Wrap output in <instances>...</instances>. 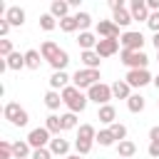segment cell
I'll use <instances>...</instances> for the list:
<instances>
[{"label": "cell", "instance_id": "cell-1", "mask_svg": "<svg viewBox=\"0 0 159 159\" xmlns=\"http://www.w3.org/2000/svg\"><path fill=\"white\" fill-rule=\"evenodd\" d=\"M60 94H62V102H65V104L70 107V112H82V109L87 107V102H89V99H87V97L82 94V89H77L75 84L65 87V89H62Z\"/></svg>", "mask_w": 159, "mask_h": 159}, {"label": "cell", "instance_id": "cell-2", "mask_svg": "<svg viewBox=\"0 0 159 159\" xmlns=\"http://www.w3.org/2000/svg\"><path fill=\"white\" fill-rule=\"evenodd\" d=\"M2 117L10 122V124H15V127H25L27 122H30V117H27V112L17 104V102H7L5 107H2Z\"/></svg>", "mask_w": 159, "mask_h": 159}, {"label": "cell", "instance_id": "cell-3", "mask_svg": "<svg viewBox=\"0 0 159 159\" xmlns=\"http://www.w3.org/2000/svg\"><path fill=\"white\" fill-rule=\"evenodd\" d=\"M72 82H75L77 89H89V87L99 84V70H87V67H82V70L75 72Z\"/></svg>", "mask_w": 159, "mask_h": 159}, {"label": "cell", "instance_id": "cell-4", "mask_svg": "<svg viewBox=\"0 0 159 159\" xmlns=\"http://www.w3.org/2000/svg\"><path fill=\"white\" fill-rule=\"evenodd\" d=\"M87 99L97 102L99 107H102V104H109V99H112V84H104V82H99V84L89 87V89H87Z\"/></svg>", "mask_w": 159, "mask_h": 159}, {"label": "cell", "instance_id": "cell-5", "mask_svg": "<svg viewBox=\"0 0 159 159\" xmlns=\"http://www.w3.org/2000/svg\"><path fill=\"white\" fill-rule=\"evenodd\" d=\"M119 42H122V50L142 52V47H144V35H142V32H134V30H127V32L119 37Z\"/></svg>", "mask_w": 159, "mask_h": 159}, {"label": "cell", "instance_id": "cell-6", "mask_svg": "<svg viewBox=\"0 0 159 159\" xmlns=\"http://www.w3.org/2000/svg\"><path fill=\"white\" fill-rule=\"evenodd\" d=\"M122 62H124L129 70H147L149 57H147L144 52H129V50H122Z\"/></svg>", "mask_w": 159, "mask_h": 159}, {"label": "cell", "instance_id": "cell-7", "mask_svg": "<svg viewBox=\"0 0 159 159\" xmlns=\"http://www.w3.org/2000/svg\"><path fill=\"white\" fill-rule=\"evenodd\" d=\"M97 35H99V40H117L119 37V25L114 20H99L97 22Z\"/></svg>", "mask_w": 159, "mask_h": 159}, {"label": "cell", "instance_id": "cell-8", "mask_svg": "<svg viewBox=\"0 0 159 159\" xmlns=\"http://www.w3.org/2000/svg\"><path fill=\"white\" fill-rule=\"evenodd\" d=\"M124 82L129 87H144V84L152 82V75H149V70H129L127 77H124Z\"/></svg>", "mask_w": 159, "mask_h": 159}, {"label": "cell", "instance_id": "cell-9", "mask_svg": "<svg viewBox=\"0 0 159 159\" xmlns=\"http://www.w3.org/2000/svg\"><path fill=\"white\" fill-rule=\"evenodd\" d=\"M47 142H52V139H50V132H47L45 127H37V129H32V132L27 134V144L35 147V149H42Z\"/></svg>", "mask_w": 159, "mask_h": 159}, {"label": "cell", "instance_id": "cell-10", "mask_svg": "<svg viewBox=\"0 0 159 159\" xmlns=\"http://www.w3.org/2000/svg\"><path fill=\"white\" fill-rule=\"evenodd\" d=\"M129 12H132V20H149V7H147V2L144 0H132V5H129Z\"/></svg>", "mask_w": 159, "mask_h": 159}, {"label": "cell", "instance_id": "cell-11", "mask_svg": "<svg viewBox=\"0 0 159 159\" xmlns=\"http://www.w3.org/2000/svg\"><path fill=\"white\" fill-rule=\"evenodd\" d=\"M117 50H119V40H99L97 47H94V52L99 57H112Z\"/></svg>", "mask_w": 159, "mask_h": 159}, {"label": "cell", "instance_id": "cell-12", "mask_svg": "<svg viewBox=\"0 0 159 159\" xmlns=\"http://www.w3.org/2000/svg\"><path fill=\"white\" fill-rule=\"evenodd\" d=\"M5 20L12 25V27H20L25 22V10L22 7H7L5 10Z\"/></svg>", "mask_w": 159, "mask_h": 159}, {"label": "cell", "instance_id": "cell-13", "mask_svg": "<svg viewBox=\"0 0 159 159\" xmlns=\"http://www.w3.org/2000/svg\"><path fill=\"white\" fill-rule=\"evenodd\" d=\"M40 55H42V60H47V62H52L57 55H60V47L52 42V40H45L42 45H40Z\"/></svg>", "mask_w": 159, "mask_h": 159}, {"label": "cell", "instance_id": "cell-14", "mask_svg": "<svg viewBox=\"0 0 159 159\" xmlns=\"http://www.w3.org/2000/svg\"><path fill=\"white\" fill-rule=\"evenodd\" d=\"M67 82H70L67 72H52V77H50V89H55V92H62L65 87H70Z\"/></svg>", "mask_w": 159, "mask_h": 159}, {"label": "cell", "instance_id": "cell-15", "mask_svg": "<svg viewBox=\"0 0 159 159\" xmlns=\"http://www.w3.org/2000/svg\"><path fill=\"white\" fill-rule=\"evenodd\" d=\"M112 97H117V99H129V97H132V87H129L124 80H117V82L112 84Z\"/></svg>", "mask_w": 159, "mask_h": 159}, {"label": "cell", "instance_id": "cell-16", "mask_svg": "<svg viewBox=\"0 0 159 159\" xmlns=\"http://www.w3.org/2000/svg\"><path fill=\"white\" fill-rule=\"evenodd\" d=\"M97 119L104 122V124H114V119H117V109H114L112 104H102L99 112H97Z\"/></svg>", "mask_w": 159, "mask_h": 159}, {"label": "cell", "instance_id": "cell-17", "mask_svg": "<svg viewBox=\"0 0 159 159\" xmlns=\"http://www.w3.org/2000/svg\"><path fill=\"white\" fill-rule=\"evenodd\" d=\"M112 20H114L119 27H127V25L132 22V12H129L127 7H117V10H112Z\"/></svg>", "mask_w": 159, "mask_h": 159}, {"label": "cell", "instance_id": "cell-18", "mask_svg": "<svg viewBox=\"0 0 159 159\" xmlns=\"http://www.w3.org/2000/svg\"><path fill=\"white\" fill-rule=\"evenodd\" d=\"M80 60H82V65H84L87 70H97V67H99V55H97L94 50H84V52L80 55Z\"/></svg>", "mask_w": 159, "mask_h": 159}, {"label": "cell", "instance_id": "cell-19", "mask_svg": "<svg viewBox=\"0 0 159 159\" xmlns=\"http://www.w3.org/2000/svg\"><path fill=\"white\" fill-rule=\"evenodd\" d=\"M117 154H119L122 159H132V157L137 154V144H134V142H129V139H124V142H119V144H117Z\"/></svg>", "mask_w": 159, "mask_h": 159}, {"label": "cell", "instance_id": "cell-20", "mask_svg": "<svg viewBox=\"0 0 159 159\" xmlns=\"http://www.w3.org/2000/svg\"><path fill=\"white\" fill-rule=\"evenodd\" d=\"M67 12H70V2H62V0H55L52 5H50V15L52 17H67Z\"/></svg>", "mask_w": 159, "mask_h": 159}, {"label": "cell", "instance_id": "cell-21", "mask_svg": "<svg viewBox=\"0 0 159 159\" xmlns=\"http://www.w3.org/2000/svg\"><path fill=\"white\" fill-rule=\"evenodd\" d=\"M97 42H99V40H97L92 32H80V40H77V45L82 47V52H84V50H94V47H97Z\"/></svg>", "mask_w": 159, "mask_h": 159}, {"label": "cell", "instance_id": "cell-22", "mask_svg": "<svg viewBox=\"0 0 159 159\" xmlns=\"http://www.w3.org/2000/svg\"><path fill=\"white\" fill-rule=\"evenodd\" d=\"M5 67L7 70H22L25 67V52L20 55V52H12L7 60H5Z\"/></svg>", "mask_w": 159, "mask_h": 159}, {"label": "cell", "instance_id": "cell-23", "mask_svg": "<svg viewBox=\"0 0 159 159\" xmlns=\"http://www.w3.org/2000/svg\"><path fill=\"white\" fill-rule=\"evenodd\" d=\"M12 154H15V159H30L32 157L27 142H12Z\"/></svg>", "mask_w": 159, "mask_h": 159}, {"label": "cell", "instance_id": "cell-24", "mask_svg": "<svg viewBox=\"0 0 159 159\" xmlns=\"http://www.w3.org/2000/svg\"><path fill=\"white\" fill-rule=\"evenodd\" d=\"M40 62H42V55H40L37 50H27V52H25V67L37 70V67H40Z\"/></svg>", "mask_w": 159, "mask_h": 159}, {"label": "cell", "instance_id": "cell-25", "mask_svg": "<svg viewBox=\"0 0 159 159\" xmlns=\"http://www.w3.org/2000/svg\"><path fill=\"white\" fill-rule=\"evenodd\" d=\"M77 139L94 142V139H97V132H94V127H92V124H80V129H77Z\"/></svg>", "mask_w": 159, "mask_h": 159}, {"label": "cell", "instance_id": "cell-26", "mask_svg": "<svg viewBox=\"0 0 159 159\" xmlns=\"http://www.w3.org/2000/svg\"><path fill=\"white\" fill-rule=\"evenodd\" d=\"M109 134L114 137V142L119 144V142H124L127 139V127L124 124H119V122H114V124H109Z\"/></svg>", "mask_w": 159, "mask_h": 159}, {"label": "cell", "instance_id": "cell-27", "mask_svg": "<svg viewBox=\"0 0 159 159\" xmlns=\"http://www.w3.org/2000/svg\"><path fill=\"white\" fill-rule=\"evenodd\" d=\"M50 152H52V154H67V152H70V142L57 137V139L50 142Z\"/></svg>", "mask_w": 159, "mask_h": 159}, {"label": "cell", "instance_id": "cell-28", "mask_svg": "<svg viewBox=\"0 0 159 159\" xmlns=\"http://www.w3.org/2000/svg\"><path fill=\"white\" fill-rule=\"evenodd\" d=\"M60 22H57V17H52L50 12H45V15H40V30H45V32H50V30H55Z\"/></svg>", "mask_w": 159, "mask_h": 159}, {"label": "cell", "instance_id": "cell-29", "mask_svg": "<svg viewBox=\"0 0 159 159\" xmlns=\"http://www.w3.org/2000/svg\"><path fill=\"white\" fill-rule=\"evenodd\" d=\"M60 30H62V32H75V30H80V25H77V17H75V15H67V17H62V20H60Z\"/></svg>", "mask_w": 159, "mask_h": 159}, {"label": "cell", "instance_id": "cell-30", "mask_svg": "<svg viewBox=\"0 0 159 159\" xmlns=\"http://www.w3.org/2000/svg\"><path fill=\"white\" fill-rule=\"evenodd\" d=\"M45 129H47L50 134H60V132H62V124H60V117H57V114H50V117L45 119Z\"/></svg>", "mask_w": 159, "mask_h": 159}, {"label": "cell", "instance_id": "cell-31", "mask_svg": "<svg viewBox=\"0 0 159 159\" xmlns=\"http://www.w3.org/2000/svg\"><path fill=\"white\" fill-rule=\"evenodd\" d=\"M67 62H70V57H67V52L65 50H60V55L50 62L52 67H55V72H65V67H67Z\"/></svg>", "mask_w": 159, "mask_h": 159}, {"label": "cell", "instance_id": "cell-32", "mask_svg": "<svg viewBox=\"0 0 159 159\" xmlns=\"http://www.w3.org/2000/svg\"><path fill=\"white\" fill-rule=\"evenodd\" d=\"M60 102H62V94H60V92L50 89V92L45 94V104H47V109H57V107H60Z\"/></svg>", "mask_w": 159, "mask_h": 159}, {"label": "cell", "instance_id": "cell-33", "mask_svg": "<svg viewBox=\"0 0 159 159\" xmlns=\"http://www.w3.org/2000/svg\"><path fill=\"white\" fill-rule=\"evenodd\" d=\"M127 107H129V112H134V114L142 112V109H144V97H142V94H132V97L127 99Z\"/></svg>", "mask_w": 159, "mask_h": 159}, {"label": "cell", "instance_id": "cell-34", "mask_svg": "<svg viewBox=\"0 0 159 159\" xmlns=\"http://www.w3.org/2000/svg\"><path fill=\"white\" fill-rule=\"evenodd\" d=\"M60 124H62V129H75V127H77V117H75V112L62 114V117H60Z\"/></svg>", "mask_w": 159, "mask_h": 159}, {"label": "cell", "instance_id": "cell-35", "mask_svg": "<svg viewBox=\"0 0 159 159\" xmlns=\"http://www.w3.org/2000/svg\"><path fill=\"white\" fill-rule=\"evenodd\" d=\"M75 17H77V25H80V30H82V32H89V25H92V17H89L87 12H77Z\"/></svg>", "mask_w": 159, "mask_h": 159}, {"label": "cell", "instance_id": "cell-36", "mask_svg": "<svg viewBox=\"0 0 159 159\" xmlns=\"http://www.w3.org/2000/svg\"><path fill=\"white\" fill-rule=\"evenodd\" d=\"M94 142H99L102 147H112L114 144V137L109 134V129H102V132H97V139Z\"/></svg>", "mask_w": 159, "mask_h": 159}, {"label": "cell", "instance_id": "cell-37", "mask_svg": "<svg viewBox=\"0 0 159 159\" xmlns=\"http://www.w3.org/2000/svg\"><path fill=\"white\" fill-rule=\"evenodd\" d=\"M75 149H77V154H89V152H92V142L77 139V142H75Z\"/></svg>", "mask_w": 159, "mask_h": 159}, {"label": "cell", "instance_id": "cell-38", "mask_svg": "<svg viewBox=\"0 0 159 159\" xmlns=\"http://www.w3.org/2000/svg\"><path fill=\"white\" fill-rule=\"evenodd\" d=\"M12 144L10 142H0V159H12Z\"/></svg>", "mask_w": 159, "mask_h": 159}, {"label": "cell", "instance_id": "cell-39", "mask_svg": "<svg viewBox=\"0 0 159 159\" xmlns=\"http://www.w3.org/2000/svg\"><path fill=\"white\" fill-rule=\"evenodd\" d=\"M0 55H2L5 60H7L10 55H12V42H10V40H5V37L0 40Z\"/></svg>", "mask_w": 159, "mask_h": 159}, {"label": "cell", "instance_id": "cell-40", "mask_svg": "<svg viewBox=\"0 0 159 159\" xmlns=\"http://www.w3.org/2000/svg\"><path fill=\"white\" fill-rule=\"evenodd\" d=\"M50 157H52V152H50L47 147H42V149H35L30 159H50Z\"/></svg>", "mask_w": 159, "mask_h": 159}, {"label": "cell", "instance_id": "cell-41", "mask_svg": "<svg viewBox=\"0 0 159 159\" xmlns=\"http://www.w3.org/2000/svg\"><path fill=\"white\" fill-rule=\"evenodd\" d=\"M147 25H149V30H152V32H159V12H152V15H149V20H147Z\"/></svg>", "mask_w": 159, "mask_h": 159}, {"label": "cell", "instance_id": "cell-42", "mask_svg": "<svg viewBox=\"0 0 159 159\" xmlns=\"http://www.w3.org/2000/svg\"><path fill=\"white\" fill-rule=\"evenodd\" d=\"M10 27H12V25H10V22H7V20H5V17H2V20H0V35H2V37H5V35H7V32H10Z\"/></svg>", "mask_w": 159, "mask_h": 159}, {"label": "cell", "instance_id": "cell-43", "mask_svg": "<svg viewBox=\"0 0 159 159\" xmlns=\"http://www.w3.org/2000/svg\"><path fill=\"white\" fill-rule=\"evenodd\" d=\"M149 157H154V159L159 157V144H157V142H152V144H149Z\"/></svg>", "mask_w": 159, "mask_h": 159}, {"label": "cell", "instance_id": "cell-44", "mask_svg": "<svg viewBox=\"0 0 159 159\" xmlns=\"http://www.w3.org/2000/svg\"><path fill=\"white\" fill-rule=\"evenodd\" d=\"M149 139L159 144V127H152V129H149Z\"/></svg>", "mask_w": 159, "mask_h": 159}, {"label": "cell", "instance_id": "cell-45", "mask_svg": "<svg viewBox=\"0 0 159 159\" xmlns=\"http://www.w3.org/2000/svg\"><path fill=\"white\" fill-rule=\"evenodd\" d=\"M147 7H149V12H159V0H149Z\"/></svg>", "mask_w": 159, "mask_h": 159}, {"label": "cell", "instance_id": "cell-46", "mask_svg": "<svg viewBox=\"0 0 159 159\" xmlns=\"http://www.w3.org/2000/svg\"><path fill=\"white\" fill-rule=\"evenodd\" d=\"M152 42H154V47H157V52H159V32H154V37H152Z\"/></svg>", "mask_w": 159, "mask_h": 159}, {"label": "cell", "instance_id": "cell-47", "mask_svg": "<svg viewBox=\"0 0 159 159\" xmlns=\"http://www.w3.org/2000/svg\"><path fill=\"white\" fill-rule=\"evenodd\" d=\"M152 82H154V87H157V89H159V75H157V77H154V80H152Z\"/></svg>", "mask_w": 159, "mask_h": 159}, {"label": "cell", "instance_id": "cell-48", "mask_svg": "<svg viewBox=\"0 0 159 159\" xmlns=\"http://www.w3.org/2000/svg\"><path fill=\"white\" fill-rule=\"evenodd\" d=\"M65 159H80V154H72V157H65Z\"/></svg>", "mask_w": 159, "mask_h": 159}, {"label": "cell", "instance_id": "cell-49", "mask_svg": "<svg viewBox=\"0 0 159 159\" xmlns=\"http://www.w3.org/2000/svg\"><path fill=\"white\" fill-rule=\"evenodd\" d=\"M157 107H159V99H157Z\"/></svg>", "mask_w": 159, "mask_h": 159}, {"label": "cell", "instance_id": "cell-50", "mask_svg": "<svg viewBox=\"0 0 159 159\" xmlns=\"http://www.w3.org/2000/svg\"><path fill=\"white\" fill-rule=\"evenodd\" d=\"M117 159H122V157H117Z\"/></svg>", "mask_w": 159, "mask_h": 159}]
</instances>
